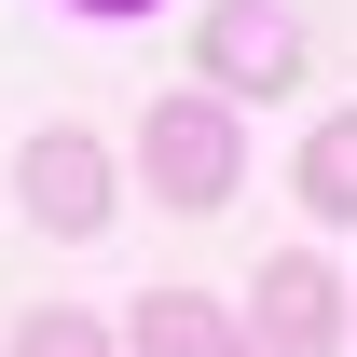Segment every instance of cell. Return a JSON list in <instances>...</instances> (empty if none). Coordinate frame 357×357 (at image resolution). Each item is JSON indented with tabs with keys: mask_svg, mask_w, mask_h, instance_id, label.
I'll use <instances>...</instances> for the list:
<instances>
[{
	"mask_svg": "<svg viewBox=\"0 0 357 357\" xmlns=\"http://www.w3.org/2000/svg\"><path fill=\"white\" fill-rule=\"evenodd\" d=\"M137 178H151V206L165 220H206L234 206V178H248V137H234V96H151V124H137Z\"/></svg>",
	"mask_w": 357,
	"mask_h": 357,
	"instance_id": "cell-1",
	"label": "cell"
},
{
	"mask_svg": "<svg viewBox=\"0 0 357 357\" xmlns=\"http://www.w3.org/2000/svg\"><path fill=\"white\" fill-rule=\"evenodd\" d=\"M248 357H344V275L316 261V248H275L248 275Z\"/></svg>",
	"mask_w": 357,
	"mask_h": 357,
	"instance_id": "cell-2",
	"label": "cell"
},
{
	"mask_svg": "<svg viewBox=\"0 0 357 357\" xmlns=\"http://www.w3.org/2000/svg\"><path fill=\"white\" fill-rule=\"evenodd\" d=\"M303 55H316V42L275 14V0H220V14L192 28V83H206V96H289Z\"/></svg>",
	"mask_w": 357,
	"mask_h": 357,
	"instance_id": "cell-3",
	"label": "cell"
},
{
	"mask_svg": "<svg viewBox=\"0 0 357 357\" xmlns=\"http://www.w3.org/2000/svg\"><path fill=\"white\" fill-rule=\"evenodd\" d=\"M14 192H28V220H42V234L83 248V234L110 220V192H124V178H110V151H96L83 124H42V137H28V165H14Z\"/></svg>",
	"mask_w": 357,
	"mask_h": 357,
	"instance_id": "cell-4",
	"label": "cell"
},
{
	"mask_svg": "<svg viewBox=\"0 0 357 357\" xmlns=\"http://www.w3.org/2000/svg\"><path fill=\"white\" fill-rule=\"evenodd\" d=\"M124 357H248V330H234L220 303H192V289H151V303L124 316Z\"/></svg>",
	"mask_w": 357,
	"mask_h": 357,
	"instance_id": "cell-5",
	"label": "cell"
},
{
	"mask_svg": "<svg viewBox=\"0 0 357 357\" xmlns=\"http://www.w3.org/2000/svg\"><path fill=\"white\" fill-rule=\"evenodd\" d=\"M289 192H303V220H330V234H357V110H330V124L289 151Z\"/></svg>",
	"mask_w": 357,
	"mask_h": 357,
	"instance_id": "cell-6",
	"label": "cell"
},
{
	"mask_svg": "<svg viewBox=\"0 0 357 357\" xmlns=\"http://www.w3.org/2000/svg\"><path fill=\"white\" fill-rule=\"evenodd\" d=\"M14 357H124V344H110L96 316H69V303H28L14 316Z\"/></svg>",
	"mask_w": 357,
	"mask_h": 357,
	"instance_id": "cell-7",
	"label": "cell"
},
{
	"mask_svg": "<svg viewBox=\"0 0 357 357\" xmlns=\"http://www.w3.org/2000/svg\"><path fill=\"white\" fill-rule=\"evenodd\" d=\"M83 14H151V0H83Z\"/></svg>",
	"mask_w": 357,
	"mask_h": 357,
	"instance_id": "cell-8",
	"label": "cell"
},
{
	"mask_svg": "<svg viewBox=\"0 0 357 357\" xmlns=\"http://www.w3.org/2000/svg\"><path fill=\"white\" fill-rule=\"evenodd\" d=\"M344 344H357V289H344Z\"/></svg>",
	"mask_w": 357,
	"mask_h": 357,
	"instance_id": "cell-9",
	"label": "cell"
}]
</instances>
